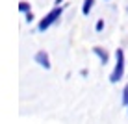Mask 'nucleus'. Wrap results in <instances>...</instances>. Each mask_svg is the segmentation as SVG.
Returning <instances> with one entry per match:
<instances>
[{"mask_svg":"<svg viewBox=\"0 0 128 124\" xmlns=\"http://www.w3.org/2000/svg\"><path fill=\"white\" fill-rule=\"evenodd\" d=\"M61 13H63V7H61V6H56L54 9H50V11H48L41 20H39L37 30H39V32H45V30H48L54 22H58V20H60Z\"/></svg>","mask_w":128,"mask_h":124,"instance_id":"obj_1","label":"nucleus"},{"mask_svg":"<svg viewBox=\"0 0 128 124\" xmlns=\"http://www.w3.org/2000/svg\"><path fill=\"white\" fill-rule=\"evenodd\" d=\"M122 76H124V52H122L121 48H117V52H115V67H113L112 74H110V82L117 83Z\"/></svg>","mask_w":128,"mask_h":124,"instance_id":"obj_2","label":"nucleus"},{"mask_svg":"<svg viewBox=\"0 0 128 124\" xmlns=\"http://www.w3.org/2000/svg\"><path fill=\"white\" fill-rule=\"evenodd\" d=\"M34 59H35V63H37V65H41V67L46 69V70L52 67V65H50V57H48V54H46L45 50H39L37 54H35Z\"/></svg>","mask_w":128,"mask_h":124,"instance_id":"obj_3","label":"nucleus"},{"mask_svg":"<svg viewBox=\"0 0 128 124\" xmlns=\"http://www.w3.org/2000/svg\"><path fill=\"white\" fill-rule=\"evenodd\" d=\"M93 54H95V56H98V59H100V63H102V65H106V63L110 61L108 52H106L104 48H100V46H95V48H93Z\"/></svg>","mask_w":128,"mask_h":124,"instance_id":"obj_4","label":"nucleus"},{"mask_svg":"<svg viewBox=\"0 0 128 124\" xmlns=\"http://www.w3.org/2000/svg\"><path fill=\"white\" fill-rule=\"evenodd\" d=\"M93 4H95V0H84V6H82V13L84 15H89L91 9H93Z\"/></svg>","mask_w":128,"mask_h":124,"instance_id":"obj_5","label":"nucleus"},{"mask_svg":"<svg viewBox=\"0 0 128 124\" xmlns=\"http://www.w3.org/2000/svg\"><path fill=\"white\" fill-rule=\"evenodd\" d=\"M19 9H20V13H28V11H32V6H30V2L22 0V2L19 4Z\"/></svg>","mask_w":128,"mask_h":124,"instance_id":"obj_6","label":"nucleus"},{"mask_svg":"<svg viewBox=\"0 0 128 124\" xmlns=\"http://www.w3.org/2000/svg\"><path fill=\"white\" fill-rule=\"evenodd\" d=\"M122 104H128V85H124V89H122Z\"/></svg>","mask_w":128,"mask_h":124,"instance_id":"obj_7","label":"nucleus"},{"mask_svg":"<svg viewBox=\"0 0 128 124\" xmlns=\"http://www.w3.org/2000/svg\"><path fill=\"white\" fill-rule=\"evenodd\" d=\"M24 15H26V22H34V19H35V17H34V13H32V11L24 13Z\"/></svg>","mask_w":128,"mask_h":124,"instance_id":"obj_8","label":"nucleus"},{"mask_svg":"<svg viewBox=\"0 0 128 124\" xmlns=\"http://www.w3.org/2000/svg\"><path fill=\"white\" fill-rule=\"evenodd\" d=\"M104 30V20H98L96 22V32H102Z\"/></svg>","mask_w":128,"mask_h":124,"instance_id":"obj_9","label":"nucleus"},{"mask_svg":"<svg viewBox=\"0 0 128 124\" xmlns=\"http://www.w3.org/2000/svg\"><path fill=\"white\" fill-rule=\"evenodd\" d=\"M61 2H63V0H56V2H54V4H56V6H60V4H61Z\"/></svg>","mask_w":128,"mask_h":124,"instance_id":"obj_10","label":"nucleus"},{"mask_svg":"<svg viewBox=\"0 0 128 124\" xmlns=\"http://www.w3.org/2000/svg\"><path fill=\"white\" fill-rule=\"evenodd\" d=\"M126 106H128V104H126Z\"/></svg>","mask_w":128,"mask_h":124,"instance_id":"obj_11","label":"nucleus"}]
</instances>
